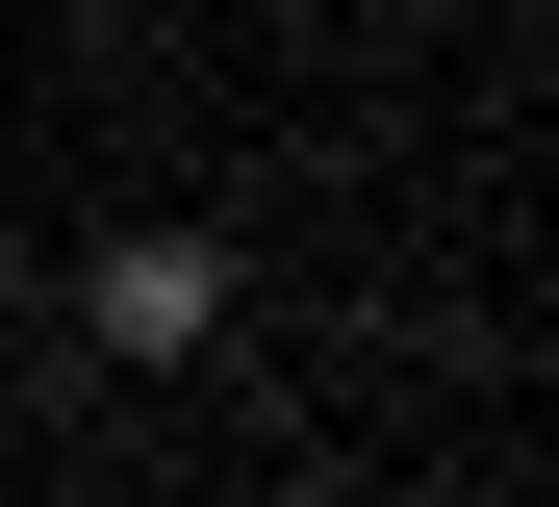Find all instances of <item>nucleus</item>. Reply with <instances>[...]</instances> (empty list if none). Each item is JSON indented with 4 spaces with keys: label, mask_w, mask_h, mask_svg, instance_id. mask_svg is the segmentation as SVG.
<instances>
[{
    "label": "nucleus",
    "mask_w": 559,
    "mask_h": 507,
    "mask_svg": "<svg viewBox=\"0 0 559 507\" xmlns=\"http://www.w3.org/2000/svg\"><path fill=\"white\" fill-rule=\"evenodd\" d=\"M103 330H128V355H204V254H178V229L103 254Z\"/></svg>",
    "instance_id": "1"
}]
</instances>
